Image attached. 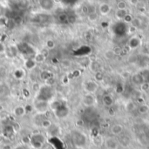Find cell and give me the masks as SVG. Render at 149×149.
I'll return each mask as SVG.
<instances>
[{"instance_id": "cell-1", "label": "cell", "mask_w": 149, "mask_h": 149, "mask_svg": "<svg viewBox=\"0 0 149 149\" xmlns=\"http://www.w3.org/2000/svg\"><path fill=\"white\" fill-rule=\"evenodd\" d=\"M45 142V137L41 134H34L30 137V144L35 149H40Z\"/></svg>"}, {"instance_id": "cell-2", "label": "cell", "mask_w": 149, "mask_h": 149, "mask_svg": "<svg viewBox=\"0 0 149 149\" xmlns=\"http://www.w3.org/2000/svg\"><path fill=\"white\" fill-rule=\"evenodd\" d=\"M33 108L38 113L45 114L50 109V103H49V101L36 100V101L33 104Z\"/></svg>"}, {"instance_id": "cell-3", "label": "cell", "mask_w": 149, "mask_h": 149, "mask_svg": "<svg viewBox=\"0 0 149 149\" xmlns=\"http://www.w3.org/2000/svg\"><path fill=\"white\" fill-rule=\"evenodd\" d=\"M99 84L95 80H87L84 83V89L87 93H95L98 91Z\"/></svg>"}, {"instance_id": "cell-4", "label": "cell", "mask_w": 149, "mask_h": 149, "mask_svg": "<svg viewBox=\"0 0 149 149\" xmlns=\"http://www.w3.org/2000/svg\"><path fill=\"white\" fill-rule=\"evenodd\" d=\"M83 104L86 107H93L96 104V98L93 93H86L83 97Z\"/></svg>"}, {"instance_id": "cell-5", "label": "cell", "mask_w": 149, "mask_h": 149, "mask_svg": "<svg viewBox=\"0 0 149 149\" xmlns=\"http://www.w3.org/2000/svg\"><path fill=\"white\" fill-rule=\"evenodd\" d=\"M25 74H26V72L23 67H17L12 72L13 78L17 80H22L25 77Z\"/></svg>"}, {"instance_id": "cell-6", "label": "cell", "mask_w": 149, "mask_h": 149, "mask_svg": "<svg viewBox=\"0 0 149 149\" xmlns=\"http://www.w3.org/2000/svg\"><path fill=\"white\" fill-rule=\"evenodd\" d=\"M18 49L17 46L16 45H10L9 47H6V51L4 52V54L6 55L7 58H13L16 57V55L18 53Z\"/></svg>"}, {"instance_id": "cell-7", "label": "cell", "mask_w": 149, "mask_h": 149, "mask_svg": "<svg viewBox=\"0 0 149 149\" xmlns=\"http://www.w3.org/2000/svg\"><path fill=\"white\" fill-rule=\"evenodd\" d=\"M112 7L107 3H101L99 5V13L102 16H107L110 13Z\"/></svg>"}, {"instance_id": "cell-8", "label": "cell", "mask_w": 149, "mask_h": 149, "mask_svg": "<svg viewBox=\"0 0 149 149\" xmlns=\"http://www.w3.org/2000/svg\"><path fill=\"white\" fill-rule=\"evenodd\" d=\"M105 146L107 149H117L119 147V142L113 137H109L105 141Z\"/></svg>"}, {"instance_id": "cell-9", "label": "cell", "mask_w": 149, "mask_h": 149, "mask_svg": "<svg viewBox=\"0 0 149 149\" xmlns=\"http://www.w3.org/2000/svg\"><path fill=\"white\" fill-rule=\"evenodd\" d=\"M53 0H39V5L44 10H51L54 7Z\"/></svg>"}, {"instance_id": "cell-10", "label": "cell", "mask_w": 149, "mask_h": 149, "mask_svg": "<svg viewBox=\"0 0 149 149\" xmlns=\"http://www.w3.org/2000/svg\"><path fill=\"white\" fill-rule=\"evenodd\" d=\"M124 132V127L121 124H114L111 127V133L113 136H119Z\"/></svg>"}, {"instance_id": "cell-11", "label": "cell", "mask_w": 149, "mask_h": 149, "mask_svg": "<svg viewBox=\"0 0 149 149\" xmlns=\"http://www.w3.org/2000/svg\"><path fill=\"white\" fill-rule=\"evenodd\" d=\"M37 66V63L33 58H27L24 62V67L28 71H32Z\"/></svg>"}, {"instance_id": "cell-12", "label": "cell", "mask_w": 149, "mask_h": 149, "mask_svg": "<svg viewBox=\"0 0 149 149\" xmlns=\"http://www.w3.org/2000/svg\"><path fill=\"white\" fill-rule=\"evenodd\" d=\"M13 114H14L15 117H17V118L24 117L26 114L25 107H23V106H17V107H14V109H13Z\"/></svg>"}, {"instance_id": "cell-13", "label": "cell", "mask_w": 149, "mask_h": 149, "mask_svg": "<svg viewBox=\"0 0 149 149\" xmlns=\"http://www.w3.org/2000/svg\"><path fill=\"white\" fill-rule=\"evenodd\" d=\"M128 14L129 13L127 11V9H117L115 12V17L119 20H124Z\"/></svg>"}, {"instance_id": "cell-14", "label": "cell", "mask_w": 149, "mask_h": 149, "mask_svg": "<svg viewBox=\"0 0 149 149\" xmlns=\"http://www.w3.org/2000/svg\"><path fill=\"white\" fill-rule=\"evenodd\" d=\"M100 68H101L100 63L99 61H97V60H93L89 64V69L92 72H93L94 73L97 72H100Z\"/></svg>"}, {"instance_id": "cell-15", "label": "cell", "mask_w": 149, "mask_h": 149, "mask_svg": "<svg viewBox=\"0 0 149 149\" xmlns=\"http://www.w3.org/2000/svg\"><path fill=\"white\" fill-rule=\"evenodd\" d=\"M32 58H33V59L35 60V62H36L37 65H38V64H42V63H44L46 57H45L42 52H37V53L34 54V56H33Z\"/></svg>"}, {"instance_id": "cell-16", "label": "cell", "mask_w": 149, "mask_h": 149, "mask_svg": "<svg viewBox=\"0 0 149 149\" xmlns=\"http://www.w3.org/2000/svg\"><path fill=\"white\" fill-rule=\"evenodd\" d=\"M132 79H133L134 83L136 84V85L141 86L142 83H144V79H143V77H142L141 73H136V74L133 75Z\"/></svg>"}, {"instance_id": "cell-17", "label": "cell", "mask_w": 149, "mask_h": 149, "mask_svg": "<svg viewBox=\"0 0 149 149\" xmlns=\"http://www.w3.org/2000/svg\"><path fill=\"white\" fill-rule=\"evenodd\" d=\"M103 102H104V104L106 105V106H107V107H110V106H112L113 105V99L112 98V96L111 95H105L104 96V98H103Z\"/></svg>"}, {"instance_id": "cell-18", "label": "cell", "mask_w": 149, "mask_h": 149, "mask_svg": "<svg viewBox=\"0 0 149 149\" xmlns=\"http://www.w3.org/2000/svg\"><path fill=\"white\" fill-rule=\"evenodd\" d=\"M40 77H41V79L44 80V81H47L49 79H51L52 77V73L48 71H43L40 74Z\"/></svg>"}, {"instance_id": "cell-19", "label": "cell", "mask_w": 149, "mask_h": 149, "mask_svg": "<svg viewBox=\"0 0 149 149\" xmlns=\"http://www.w3.org/2000/svg\"><path fill=\"white\" fill-rule=\"evenodd\" d=\"M56 46V42L53 39H47L45 42V47L48 50H52Z\"/></svg>"}, {"instance_id": "cell-20", "label": "cell", "mask_w": 149, "mask_h": 149, "mask_svg": "<svg viewBox=\"0 0 149 149\" xmlns=\"http://www.w3.org/2000/svg\"><path fill=\"white\" fill-rule=\"evenodd\" d=\"M52 126V123L48 119H45L41 121V127L45 129H49Z\"/></svg>"}, {"instance_id": "cell-21", "label": "cell", "mask_w": 149, "mask_h": 149, "mask_svg": "<svg viewBox=\"0 0 149 149\" xmlns=\"http://www.w3.org/2000/svg\"><path fill=\"white\" fill-rule=\"evenodd\" d=\"M148 111L149 107L148 105H147V104H143V105L140 106L139 108H138V112H139L141 114H145V113H148Z\"/></svg>"}, {"instance_id": "cell-22", "label": "cell", "mask_w": 149, "mask_h": 149, "mask_svg": "<svg viewBox=\"0 0 149 149\" xmlns=\"http://www.w3.org/2000/svg\"><path fill=\"white\" fill-rule=\"evenodd\" d=\"M9 20L8 17L5 16H0V28H3L6 27L8 25Z\"/></svg>"}, {"instance_id": "cell-23", "label": "cell", "mask_w": 149, "mask_h": 149, "mask_svg": "<svg viewBox=\"0 0 149 149\" xmlns=\"http://www.w3.org/2000/svg\"><path fill=\"white\" fill-rule=\"evenodd\" d=\"M104 57L107 58V59H113L114 57H115V52L113 51H107L105 53H104Z\"/></svg>"}, {"instance_id": "cell-24", "label": "cell", "mask_w": 149, "mask_h": 149, "mask_svg": "<svg viewBox=\"0 0 149 149\" xmlns=\"http://www.w3.org/2000/svg\"><path fill=\"white\" fill-rule=\"evenodd\" d=\"M140 43H141L140 38H138L137 41L135 42V41H134V38H131V40H130V42H129V45H130V47H131V48H137V46L139 45Z\"/></svg>"}, {"instance_id": "cell-25", "label": "cell", "mask_w": 149, "mask_h": 149, "mask_svg": "<svg viewBox=\"0 0 149 149\" xmlns=\"http://www.w3.org/2000/svg\"><path fill=\"white\" fill-rule=\"evenodd\" d=\"M126 108H127V111L128 112H133L134 110H135L136 107H135V104L132 101L130 102H127V105H126Z\"/></svg>"}, {"instance_id": "cell-26", "label": "cell", "mask_w": 149, "mask_h": 149, "mask_svg": "<svg viewBox=\"0 0 149 149\" xmlns=\"http://www.w3.org/2000/svg\"><path fill=\"white\" fill-rule=\"evenodd\" d=\"M98 17H99V16H98V14L96 13V12H91V13H89V15H88V19L91 21V22H94V21H96L97 19H98Z\"/></svg>"}, {"instance_id": "cell-27", "label": "cell", "mask_w": 149, "mask_h": 149, "mask_svg": "<svg viewBox=\"0 0 149 149\" xmlns=\"http://www.w3.org/2000/svg\"><path fill=\"white\" fill-rule=\"evenodd\" d=\"M103 73L100 71V72H95V75H94V78H95V81L97 82H100L103 79Z\"/></svg>"}, {"instance_id": "cell-28", "label": "cell", "mask_w": 149, "mask_h": 149, "mask_svg": "<svg viewBox=\"0 0 149 149\" xmlns=\"http://www.w3.org/2000/svg\"><path fill=\"white\" fill-rule=\"evenodd\" d=\"M117 8L118 9H127V4L125 1H120L117 4Z\"/></svg>"}, {"instance_id": "cell-29", "label": "cell", "mask_w": 149, "mask_h": 149, "mask_svg": "<svg viewBox=\"0 0 149 149\" xmlns=\"http://www.w3.org/2000/svg\"><path fill=\"white\" fill-rule=\"evenodd\" d=\"M141 91L143 92H148L149 90V82H144L141 85Z\"/></svg>"}, {"instance_id": "cell-30", "label": "cell", "mask_w": 149, "mask_h": 149, "mask_svg": "<svg viewBox=\"0 0 149 149\" xmlns=\"http://www.w3.org/2000/svg\"><path fill=\"white\" fill-rule=\"evenodd\" d=\"M61 65H62V66H63V67H65V68H68V67H70V66H71V61H70V60H68V59H65V60H63V61L61 62Z\"/></svg>"}, {"instance_id": "cell-31", "label": "cell", "mask_w": 149, "mask_h": 149, "mask_svg": "<svg viewBox=\"0 0 149 149\" xmlns=\"http://www.w3.org/2000/svg\"><path fill=\"white\" fill-rule=\"evenodd\" d=\"M5 51H6V46H5V45H4L2 41H0V54H4Z\"/></svg>"}, {"instance_id": "cell-32", "label": "cell", "mask_w": 149, "mask_h": 149, "mask_svg": "<svg viewBox=\"0 0 149 149\" xmlns=\"http://www.w3.org/2000/svg\"><path fill=\"white\" fill-rule=\"evenodd\" d=\"M58 19H59V21H61V22H65V21L68 20V17H67L65 14H60L59 17H58Z\"/></svg>"}, {"instance_id": "cell-33", "label": "cell", "mask_w": 149, "mask_h": 149, "mask_svg": "<svg viewBox=\"0 0 149 149\" xmlns=\"http://www.w3.org/2000/svg\"><path fill=\"white\" fill-rule=\"evenodd\" d=\"M22 94L24 98H29L30 97V92L27 89H23L22 90Z\"/></svg>"}, {"instance_id": "cell-34", "label": "cell", "mask_w": 149, "mask_h": 149, "mask_svg": "<svg viewBox=\"0 0 149 149\" xmlns=\"http://www.w3.org/2000/svg\"><path fill=\"white\" fill-rule=\"evenodd\" d=\"M13 21H14V23H15V24H21V23H22V17H16L13 19Z\"/></svg>"}, {"instance_id": "cell-35", "label": "cell", "mask_w": 149, "mask_h": 149, "mask_svg": "<svg viewBox=\"0 0 149 149\" xmlns=\"http://www.w3.org/2000/svg\"><path fill=\"white\" fill-rule=\"evenodd\" d=\"M130 3L132 4H136V3H138V0H130Z\"/></svg>"}, {"instance_id": "cell-36", "label": "cell", "mask_w": 149, "mask_h": 149, "mask_svg": "<svg viewBox=\"0 0 149 149\" xmlns=\"http://www.w3.org/2000/svg\"><path fill=\"white\" fill-rule=\"evenodd\" d=\"M53 1H54L55 3H60L63 2V0H53Z\"/></svg>"}, {"instance_id": "cell-37", "label": "cell", "mask_w": 149, "mask_h": 149, "mask_svg": "<svg viewBox=\"0 0 149 149\" xmlns=\"http://www.w3.org/2000/svg\"><path fill=\"white\" fill-rule=\"evenodd\" d=\"M0 41H1V36H0Z\"/></svg>"}, {"instance_id": "cell-38", "label": "cell", "mask_w": 149, "mask_h": 149, "mask_svg": "<svg viewBox=\"0 0 149 149\" xmlns=\"http://www.w3.org/2000/svg\"><path fill=\"white\" fill-rule=\"evenodd\" d=\"M148 16H149V11H148Z\"/></svg>"}]
</instances>
